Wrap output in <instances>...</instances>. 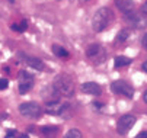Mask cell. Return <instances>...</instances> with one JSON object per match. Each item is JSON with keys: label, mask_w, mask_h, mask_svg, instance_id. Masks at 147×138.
I'll return each mask as SVG.
<instances>
[{"label": "cell", "mask_w": 147, "mask_h": 138, "mask_svg": "<svg viewBox=\"0 0 147 138\" xmlns=\"http://www.w3.org/2000/svg\"><path fill=\"white\" fill-rule=\"evenodd\" d=\"M112 22V13L108 7H100L92 19V28L95 32H102L103 29H107Z\"/></svg>", "instance_id": "obj_1"}, {"label": "cell", "mask_w": 147, "mask_h": 138, "mask_svg": "<svg viewBox=\"0 0 147 138\" xmlns=\"http://www.w3.org/2000/svg\"><path fill=\"white\" fill-rule=\"evenodd\" d=\"M54 89L60 94L67 96V97H70V96L74 94V83H73L71 78L69 76H66V74H61V76H57L55 77V80H54Z\"/></svg>", "instance_id": "obj_2"}, {"label": "cell", "mask_w": 147, "mask_h": 138, "mask_svg": "<svg viewBox=\"0 0 147 138\" xmlns=\"http://www.w3.org/2000/svg\"><path fill=\"white\" fill-rule=\"evenodd\" d=\"M19 112L26 118L36 119V118H39L41 113H42V109H41V106L35 102H25L19 106Z\"/></svg>", "instance_id": "obj_3"}, {"label": "cell", "mask_w": 147, "mask_h": 138, "mask_svg": "<svg viewBox=\"0 0 147 138\" xmlns=\"http://www.w3.org/2000/svg\"><path fill=\"white\" fill-rule=\"evenodd\" d=\"M111 89L114 93L117 94H121V96H125V97H133L134 96V87L127 83V82H124V80H117L111 84Z\"/></svg>", "instance_id": "obj_4"}, {"label": "cell", "mask_w": 147, "mask_h": 138, "mask_svg": "<svg viewBox=\"0 0 147 138\" xmlns=\"http://www.w3.org/2000/svg\"><path fill=\"white\" fill-rule=\"evenodd\" d=\"M136 124V116L134 115H124L121 116L117 122V132L121 135H125L131 131V128Z\"/></svg>", "instance_id": "obj_5"}, {"label": "cell", "mask_w": 147, "mask_h": 138, "mask_svg": "<svg viewBox=\"0 0 147 138\" xmlns=\"http://www.w3.org/2000/svg\"><path fill=\"white\" fill-rule=\"evenodd\" d=\"M86 57L90 58V60H95V61H102L103 57H105V51L102 48V45L99 44H90L88 48H86Z\"/></svg>", "instance_id": "obj_6"}, {"label": "cell", "mask_w": 147, "mask_h": 138, "mask_svg": "<svg viewBox=\"0 0 147 138\" xmlns=\"http://www.w3.org/2000/svg\"><path fill=\"white\" fill-rule=\"evenodd\" d=\"M125 19L134 26V28H138V29H141V28H144L146 25H147V19L141 15V13H134V12H130L128 15H125Z\"/></svg>", "instance_id": "obj_7"}, {"label": "cell", "mask_w": 147, "mask_h": 138, "mask_svg": "<svg viewBox=\"0 0 147 138\" xmlns=\"http://www.w3.org/2000/svg\"><path fill=\"white\" fill-rule=\"evenodd\" d=\"M67 105L66 103H61L60 100H51L45 105V111L50 115H63V112L66 111Z\"/></svg>", "instance_id": "obj_8"}, {"label": "cell", "mask_w": 147, "mask_h": 138, "mask_svg": "<svg viewBox=\"0 0 147 138\" xmlns=\"http://www.w3.org/2000/svg\"><path fill=\"white\" fill-rule=\"evenodd\" d=\"M82 92L86 93V94H92V96H99L102 93V89H100V86L98 83L88 82V83L82 84Z\"/></svg>", "instance_id": "obj_9"}, {"label": "cell", "mask_w": 147, "mask_h": 138, "mask_svg": "<svg viewBox=\"0 0 147 138\" xmlns=\"http://www.w3.org/2000/svg\"><path fill=\"white\" fill-rule=\"evenodd\" d=\"M115 5L125 15H128L130 12H133V7H134V2H133V0H115Z\"/></svg>", "instance_id": "obj_10"}, {"label": "cell", "mask_w": 147, "mask_h": 138, "mask_svg": "<svg viewBox=\"0 0 147 138\" xmlns=\"http://www.w3.org/2000/svg\"><path fill=\"white\" fill-rule=\"evenodd\" d=\"M26 64L31 68H35V70H39V71H42L45 68V64L41 61L39 58H36V57H28L26 58Z\"/></svg>", "instance_id": "obj_11"}, {"label": "cell", "mask_w": 147, "mask_h": 138, "mask_svg": "<svg viewBox=\"0 0 147 138\" xmlns=\"http://www.w3.org/2000/svg\"><path fill=\"white\" fill-rule=\"evenodd\" d=\"M131 64V58L125 57V55H117L115 57V67H124V66H130Z\"/></svg>", "instance_id": "obj_12"}, {"label": "cell", "mask_w": 147, "mask_h": 138, "mask_svg": "<svg viewBox=\"0 0 147 138\" xmlns=\"http://www.w3.org/2000/svg\"><path fill=\"white\" fill-rule=\"evenodd\" d=\"M19 83H34V76L25 70L19 71Z\"/></svg>", "instance_id": "obj_13"}, {"label": "cell", "mask_w": 147, "mask_h": 138, "mask_svg": "<svg viewBox=\"0 0 147 138\" xmlns=\"http://www.w3.org/2000/svg\"><path fill=\"white\" fill-rule=\"evenodd\" d=\"M53 51H54V54L57 55V57H60V58H69L70 57V54H69V51L67 50H64L63 47H60V45H53Z\"/></svg>", "instance_id": "obj_14"}, {"label": "cell", "mask_w": 147, "mask_h": 138, "mask_svg": "<svg viewBox=\"0 0 147 138\" xmlns=\"http://www.w3.org/2000/svg\"><path fill=\"white\" fill-rule=\"evenodd\" d=\"M128 36H130V29H122V31L118 32V35H117V38H115V42H117V44H118V42H124Z\"/></svg>", "instance_id": "obj_15"}, {"label": "cell", "mask_w": 147, "mask_h": 138, "mask_svg": "<svg viewBox=\"0 0 147 138\" xmlns=\"http://www.w3.org/2000/svg\"><path fill=\"white\" fill-rule=\"evenodd\" d=\"M32 86H34V83H19V92H20V94L28 93L32 89Z\"/></svg>", "instance_id": "obj_16"}, {"label": "cell", "mask_w": 147, "mask_h": 138, "mask_svg": "<svg viewBox=\"0 0 147 138\" xmlns=\"http://www.w3.org/2000/svg\"><path fill=\"white\" fill-rule=\"evenodd\" d=\"M26 28H28V21H22L18 25H12V29L16 31V32H24Z\"/></svg>", "instance_id": "obj_17"}, {"label": "cell", "mask_w": 147, "mask_h": 138, "mask_svg": "<svg viewBox=\"0 0 147 138\" xmlns=\"http://www.w3.org/2000/svg\"><path fill=\"white\" fill-rule=\"evenodd\" d=\"M64 138H83V135H82V132L79 129H70L64 135Z\"/></svg>", "instance_id": "obj_18"}, {"label": "cell", "mask_w": 147, "mask_h": 138, "mask_svg": "<svg viewBox=\"0 0 147 138\" xmlns=\"http://www.w3.org/2000/svg\"><path fill=\"white\" fill-rule=\"evenodd\" d=\"M41 131H42L44 134H55L57 131H58V128L57 127H42V128H41Z\"/></svg>", "instance_id": "obj_19"}, {"label": "cell", "mask_w": 147, "mask_h": 138, "mask_svg": "<svg viewBox=\"0 0 147 138\" xmlns=\"http://www.w3.org/2000/svg\"><path fill=\"white\" fill-rule=\"evenodd\" d=\"M7 86H9V82L6 78H0V90H5Z\"/></svg>", "instance_id": "obj_20"}, {"label": "cell", "mask_w": 147, "mask_h": 138, "mask_svg": "<svg viewBox=\"0 0 147 138\" xmlns=\"http://www.w3.org/2000/svg\"><path fill=\"white\" fill-rule=\"evenodd\" d=\"M16 135H18V132H16V131H7L6 138H13V137H16Z\"/></svg>", "instance_id": "obj_21"}, {"label": "cell", "mask_w": 147, "mask_h": 138, "mask_svg": "<svg viewBox=\"0 0 147 138\" xmlns=\"http://www.w3.org/2000/svg\"><path fill=\"white\" fill-rule=\"evenodd\" d=\"M136 138H147V131H143V132L137 134V135H136Z\"/></svg>", "instance_id": "obj_22"}, {"label": "cell", "mask_w": 147, "mask_h": 138, "mask_svg": "<svg viewBox=\"0 0 147 138\" xmlns=\"http://www.w3.org/2000/svg\"><path fill=\"white\" fill-rule=\"evenodd\" d=\"M143 47L147 51V33H144V36H143Z\"/></svg>", "instance_id": "obj_23"}, {"label": "cell", "mask_w": 147, "mask_h": 138, "mask_svg": "<svg viewBox=\"0 0 147 138\" xmlns=\"http://www.w3.org/2000/svg\"><path fill=\"white\" fill-rule=\"evenodd\" d=\"M141 13H143V15H147V2L141 6Z\"/></svg>", "instance_id": "obj_24"}, {"label": "cell", "mask_w": 147, "mask_h": 138, "mask_svg": "<svg viewBox=\"0 0 147 138\" xmlns=\"http://www.w3.org/2000/svg\"><path fill=\"white\" fill-rule=\"evenodd\" d=\"M143 100L147 103V90H144V93H143Z\"/></svg>", "instance_id": "obj_25"}, {"label": "cell", "mask_w": 147, "mask_h": 138, "mask_svg": "<svg viewBox=\"0 0 147 138\" xmlns=\"http://www.w3.org/2000/svg\"><path fill=\"white\" fill-rule=\"evenodd\" d=\"M93 106H95V108H98V109H99V108H100V106H102V103H100V102H93Z\"/></svg>", "instance_id": "obj_26"}, {"label": "cell", "mask_w": 147, "mask_h": 138, "mask_svg": "<svg viewBox=\"0 0 147 138\" xmlns=\"http://www.w3.org/2000/svg\"><path fill=\"white\" fill-rule=\"evenodd\" d=\"M141 68H143V70H144V71L147 73V61H144V63H143V66H141Z\"/></svg>", "instance_id": "obj_27"}, {"label": "cell", "mask_w": 147, "mask_h": 138, "mask_svg": "<svg viewBox=\"0 0 147 138\" xmlns=\"http://www.w3.org/2000/svg\"><path fill=\"white\" fill-rule=\"evenodd\" d=\"M10 2H13V0H10Z\"/></svg>", "instance_id": "obj_28"}]
</instances>
